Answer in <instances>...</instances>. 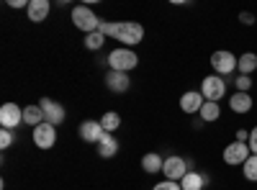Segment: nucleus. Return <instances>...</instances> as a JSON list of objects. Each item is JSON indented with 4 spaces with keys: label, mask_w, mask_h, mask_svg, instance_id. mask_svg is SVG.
<instances>
[{
    "label": "nucleus",
    "mask_w": 257,
    "mask_h": 190,
    "mask_svg": "<svg viewBox=\"0 0 257 190\" xmlns=\"http://www.w3.org/2000/svg\"><path fill=\"white\" fill-rule=\"evenodd\" d=\"M105 85H108L111 93H126L128 88H132V77H128V72H116V70H108V75H105Z\"/></svg>",
    "instance_id": "12"
},
{
    "label": "nucleus",
    "mask_w": 257,
    "mask_h": 190,
    "mask_svg": "<svg viewBox=\"0 0 257 190\" xmlns=\"http://www.w3.org/2000/svg\"><path fill=\"white\" fill-rule=\"evenodd\" d=\"M234 88H237L239 93H249V88H252V77H247V75H239L237 80H234Z\"/></svg>",
    "instance_id": "25"
},
{
    "label": "nucleus",
    "mask_w": 257,
    "mask_h": 190,
    "mask_svg": "<svg viewBox=\"0 0 257 190\" xmlns=\"http://www.w3.org/2000/svg\"><path fill=\"white\" fill-rule=\"evenodd\" d=\"M49 11H52L49 0H29V8H26L29 21H34V24H44L47 16H49Z\"/></svg>",
    "instance_id": "14"
},
{
    "label": "nucleus",
    "mask_w": 257,
    "mask_h": 190,
    "mask_svg": "<svg viewBox=\"0 0 257 190\" xmlns=\"http://www.w3.org/2000/svg\"><path fill=\"white\" fill-rule=\"evenodd\" d=\"M72 24H75V29H80V31H85V34H93V31L100 29L103 21L93 13V8H88V6H75V8H72Z\"/></svg>",
    "instance_id": "3"
},
{
    "label": "nucleus",
    "mask_w": 257,
    "mask_h": 190,
    "mask_svg": "<svg viewBox=\"0 0 257 190\" xmlns=\"http://www.w3.org/2000/svg\"><path fill=\"white\" fill-rule=\"evenodd\" d=\"M11 144H13V131L0 129V149H8Z\"/></svg>",
    "instance_id": "26"
},
{
    "label": "nucleus",
    "mask_w": 257,
    "mask_h": 190,
    "mask_svg": "<svg viewBox=\"0 0 257 190\" xmlns=\"http://www.w3.org/2000/svg\"><path fill=\"white\" fill-rule=\"evenodd\" d=\"M100 126H103L105 134H113L118 126H121V116H118L116 111H105V113L100 116Z\"/></svg>",
    "instance_id": "21"
},
{
    "label": "nucleus",
    "mask_w": 257,
    "mask_h": 190,
    "mask_svg": "<svg viewBox=\"0 0 257 190\" xmlns=\"http://www.w3.org/2000/svg\"><path fill=\"white\" fill-rule=\"evenodd\" d=\"M203 103H206V98L201 95V90H188V93H183V95H180V111H183V113H188V116L201 113Z\"/></svg>",
    "instance_id": "11"
},
{
    "label": "nucleus",
    "mask_w": 257,
    "mask_h": 190,
    "mask_svg": "<svg viewBox=\"0 0 257 190\" xmlns=\"http://www.w3.org/2000/svg\"><path fill=\"white\" fill-rule=\"evenodd\" d=\"M39 105H41V111H44V121L52 123V126H62L64 118H67V111H64V105L57 103V100H52V98H41Z\"/></svg>",
    "instance_id": "10"
},
{
    "label": "nucleus",
    "mask_w": 257,
    "mask_h": 190,
    "mask_svg": "<svg viewBox=\"0 0 257 190\" xmlns=\"http://www.w3.org/2000/svg\"><path fill=\"white\" fill-rule=\"evenodd\" d=\"M105 39H116L126 49H134L144 39V26L137 21H103L98 29Z\"/></svg>",
    "instance_id": "1"
},
{
    "label": "nucleus",
    "mask_w": 257,
    "mask_h": 190,
    "mask_svg": "<svg viewBox=\"0 0 257 190\" xmlns=\"http://www.w3.org/2000/svg\"><path fill=\"white\" fill-rule=\"evenodd\" d=\"M152 190H183V187H180V182H173V180H162V182H157Z\"/></svg>",
    "instance_id": "27"
},
{
    "label": "nucleus",
    "mask_w": 257,
    "mask_h": 190,
    "mask_svg": "<svg viewBox=\"0 0 257 190\" xmlns=\"http://www.w3.org/2000/svg\"><path fill=\"white\" fill-rule=\"evenodd\" d=\"M103 44H105V36H103L100 31H93V34L85 36V49H90V52L103 49Z\"/></svg>",
    "instance_id": "23"
},
{
    "label": "nucleus",
    "mask_w": 257,
    "mask_h": 190,
    "mask_svg": "<svg viewBox=\"0 0 257 190\" xmlns=\"http://www.w3.org/2000/svg\"><path fill=\"white\" fill-rule=\"evenodd\" d=\"M206 182H208V177H206L203 172L190 170V172L180 180V187H183V190H203V187H206Z\"/></svg>",
    "instance_id": "19"
},
{
    "label": "nucleus",
    "mask_w": 257,
    "mask_h": 190,
    "mask_svg": "<svg viewBox=\"0 0 257 190\" xmlns=\"http://www.w3.org/2000/svg\"><path fill=\"white\" fill-rule=\"evenodd\" d=\"M31 141L39 149H52L57 144V126L52 123H39L36 129H31Z\"/></svg>",
    "instance_id": "9"
},
{
    "label": "nucleus",
    "mask_w": 257,
    "mask_h": 190,
    "mask_svg": "<svg viewBox=\"0 0 257 190\" xmlns=\"http://www.w3.org/2000/svg\"><path fill=\"white\" fill-rule=\"evenodd\" d=\"M229 108H231L234 113H249V111L254 108V100H252V95H249V93H239V90H234V93H231V98H229Z\"/></svg>",
    "instance_id": "15"
},
{
    "label": "nucleus",
    "mask_w": 257,
    "mask_h": 190,
    "mask_svg": "<svg viewBox=\"0 0 257 190\" xmlns=\"http://www.w3.org/2000/svg\"><path fill=\"white\" fill-rule=\"evenodd\" d=\"M162 167H165V159H162L157 152H147V154L142 157V170H144L147 175H157V172H162Z\"/></svg>",
    "instance_id": "17"
},
{
    "label": "nucleus",
    "mask_w": 257,
    "mask_h": 190,
    "mask_svg": "<svg viewBox=\"0 0 257 190\" xmlns=\"http://www.w3.org/2000/svg\"><path fill=\"white\" fill-rule=\"evenodd\" d=\"M103 134H105V131H103L100 121H93V118H88V121H82V123H80V139H85L88 144H98Z\"/></svg>",
    "instance_id": "13"
},
{
    "label": "nucleus",
    "mask_w": 257,
    "mask_h": 190,
    "mask_svg": "<svg viewBox=\"0 0 257 190\" xmlns=\"http://www.w3.org/2000/svg\"><path fill=\"white\" fill-rule=\"evenodd\" d=\"M201 95H203L208 103H219V100L226 95V77H219V75L203 77V82H201Z\"/></svg>",
    "instance_id": "5"
},
{
    "label": "nucleus",
    "mask_w": 257,
    "mask_h": 190,
    "mask_svg": "<svg viewBox=\"0 0 257 190\" xmlns=\"http://www.w3.org/2000/svg\"><path fill=\"white\" fill-rule=\"evenodd\" d=\"M24 123L31 126V129H36L39 123H47L44 121V111H41L39 103H31V105H26V108H24Z\"/></svg>",
    "instance_id": "18"
},
{
    "label": "nucleus",
    "mask_w": 257,
    "mask_h": 190,
    "mask_svg": "<svg viewBox=\"0 0 257 190\" xmlns=\"http://www.w3.org/2000/svg\"><path fill=\"white\" fill-rule=\"evenodd\" d=\"M21 123H24V108H21L18 103H3L0 105V126H3V129L13 131Z\"/></svg>",
    "instance_id": "8"
},
{
    "label": "nucleus",
    "mask_w": 257,
    "mask_h": 190,
    "mask_svg": "<svg viewBox=\"0 0 257 190\" xmlns=\"http://www.w3.org/2000/svg\"><path fill=\"white\" fill-rule=\"evenodd\" d=\"M11 8H29V0H8Z\"/></svg>",
    "instance_id": "31"
},
{
    "label": "nucleus",
    "mask_w": 257,
    "mask_h": 190,
    "mask_svg": "<svg viewBox=\"0 0 257 190\" xmlns=\"http://www.w3.org/2000/svg\"><path fill=\"white\" fill-rule=\"evenodd\" d=\"M108 67L116 70V72H132L139 67V57L134 49H126V47H118L108 54Z\"/></svg>",
    "instance_id": "2"
},
{
    "label": "nucleus",
    "mask_w": 257,
    "mask_h": 190,
    "mask_svg": "<svg viewBox=\"0 0 257 190\" xmlns=\"http://www.w3.org/2000/svg\"><path fill=\"white\" fill-rule=\"evenodd\" d=\"M234 141L247 144V141H249V131H247V129H237V134H234Z\"/></svg>",
    "instance_id": "29"
},
{
    "label": "nucleus",
    "mask_w": 257,
    "mask_h": 190,
    "mask_svg": "<svg viewBox=\"0 0 257 190\" xmlns=\"http://www.w3.org/2000/svg\"><path fill=\"white\" fill-rule=\"evenodd\" d=\"M219 116H221V105L219 103H203V108H201V121H206V123H213V121H219Z\"/></svg>",
    "instance_id": "22"
},
{
    "label": "nucleus",
    "mask_w": 257,
    "mask_h": 190,
    "mask_svg": "<svg viewBox=\"0 0 257 190\" xmlns=\"http://www.w3.org/2000/svg\"><path fill=\"white\" fill-rule=\"evenodd\" d=\"M95 149H98V157L111 159V157H116V154H118V139H116L113 134H103V136H100V141L95 144Z\"/></svg>",
    "instance_id": "16"
},
{
    "label": "nucleus",
    "mask_w": 257,
    "mask_h": 190,
    "mask_svg": "<svg viewBox=\"0 0 257 190\" xmlns=\"http://www.w3.org/2000/svg\"><path fill=\"white\" fill-rule=\"evenodd\" d=\"M239 21H242V24H244V26H252V24H254V16L244 11V13H239Z\"/></svg>",
    "instance_id": "30"
},
{
    "label": "nucleus",
    "mask_w": 257,
    "mask_h": 190,
    "mask_svg": "<svg viewBox=\"0 0 257 190\" xmlns=\"http://www.w3.org/2000/svg\"><path fill=\"white\" fill-rule=\"evenodd\" d=\"M188 164H190V162H188L185 157H178V154L167 157V159H165V167H162V175H165V180L180 182V180L190 172V167H188Z\"/></svg>",
    "instance_id": "7"
},
{
    "label": "nucleus",
    "mask_w": 257,
    "mask_h": 190,
    "mask_svg": "<svg viewBox=\"0 0 257 190\" xmlns=\"http://www.w3.org/2000/svg\"><path fill=\"white\" fill-rule=\"evenodd\" d=\"M249 157H252L249 144H242V141H231V144H226V146H224V152H221V159H224V164H229V167H242Z\"/></svg>",
    "instance_id": "6"
},
{
    "label": "nucleus",
    "mask_w": 257,
    "mask_h": 190,
    "mask_svg": "<svg viewBox=\"0 0 257 190\" xmlns=\"http://www.w3.org/2000/svg\"><path fill=\"white\" fill-rule=\"evenodd\" d=\"M237 54H231L229 49H219L211 54V67H213V75L219 77H229L231 72H237Z\"/></svg>",
    "instance_id": "4"
},
{
    "label": "nucleus",
    "mask_w": 257,
    "mask_h": 190,
    "mask_svg": "<svg viewBox=\"0 0 257 190\" xmlns=\"http://www.w3.org/2000/svg\"><path fill=\"white\" fill-rule=\"evenodd\" d=\"M254 70H257V54H254V52H244V54L237 59V72L249 77Z\"/></svg>",
    "instance_id": "20"
},
{
    "label": "nucleus",
    "mask_w": 257,
    "mask_h": 190,
    "mask_svg": "<svg viewBox=\"0 0 257 190\" xmlns=\"http://www.w3.org/2000/svg\"><path fill=\"white\" fill-rule=\"evenodd\" d=\"M249 152L252 154H257V126H254V129H249Z\"/></svg>",
    "instance_id": "28"
},
{
    "label": "nucleus",
    "mask_w": 257,
    "mask_h": 190,
    "mask_svg": "<svg viewBox=\"0 0 257 190\" xmlns=\"http://www.w3.org/2000/svg\"><path fill=\"white\" fill-rule=\"evenodd\" d=\"M242 172L249 182H257V154H252L244 164H242Z\"/></svg>",
    "instance_id": "24"
}]
</instances>
